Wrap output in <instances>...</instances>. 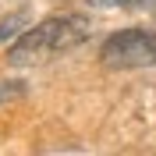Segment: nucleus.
<instances>
[{"label": "nucleus", "mask_w": 156, "mask_h": 156, "mask_svg": "<svg viewBox=\"0 0 156 156\" xmlns=\"http://www.w3.org/2000/svg\"><path fill=\"white\" fill-rule=\"evenodd\" d=\"M99 57L107 68H149V64H156V32L124 29L103 43Z\"/></svg>", "instance_id": "obj_2"}, {"label": "nucleus", "mask_w": 156, "mask_h": 156, "mask_svg": "<svg viewBox=\"0 0 156 156\" xmlns=\"http://www.w3.org/2000/svg\"><path fill=\"white\" fill-rule=\"evenodd\" d=\"M89 36V21L78 18V14H60V18H46L43 25H36L32 32L11 46V60L14 64H25V60H43L50 53H60V50L78 46L82 39Z\"/></svg>", "instance_id": "obj_1"}, {"label": "nucleus", "mask_w": 156, "mask_h": 156, "mask_svg": "<svg viewBox=\"0 0 156 156\" xmlns=\"http://www.w3.org/2000/svg\"><path fill=\"white\" fill-rule=\"evenodd\" d=\"M92 4H99V7H110V4H138V0H92Z\"/></svg>", "instance_id": "obj_3"}]
</instances>
